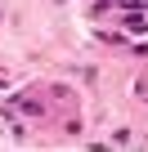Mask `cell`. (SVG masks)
Wrapping results in <instances>:
<instances>
[{"label": "cell", "instance_id": "2", "mask_svg": "<svg viewBox=\"0 0 148 152\" xmlns=\"http://www.w3.org/2000/svg\"><path fill=\"white\" fill-rule=\"evenodd\" d=\"M103 5H117V0H103Z\"/></svg>", "mask_w": 148, "mask_h": 152}, {"label": "cell", "instance_id": "1", "mask_svg": "<svg viewBox=\"0 0 148 152\" xmlns=\"http://www.w3.org/2000/svg\"><path fill=\"white\" fill-rule=\"evenodd\" d=\"M121 27H126V31H148V14H144V9L135 14V9H130V14L121 18Z\"/></svg>", "mask_w": 148, "mask_h": 152}]
</instances>
